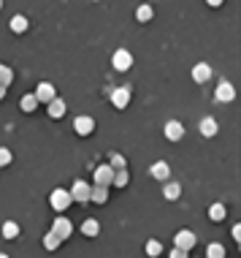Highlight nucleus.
Segmentation results:
<instances>
[{
  "label": "nucleus",
  "instance_id": "nucleus-1",
  "mask_svg": "<svg viewBox=\"0 0 241 258\" xmlns=\"http://www.w3.org/2000/svg\"><path fill=\"white\" fill-rule=\"evenodd\" d=\"M49 204H52V209H54V212H65L68 206L73 204V199H71V190H65V188L52 190V196H49Z\"/></svg>",
  "mask_w": 241,
  "mask_h": 258
},
{
  "label": "nucleus",
  "instance_id": "nucleus-2",
  "mask_svg": "<svg viewBox=\"0 0 241 258\" xmlns=\"http://www.w3.org/2000/svg\"><path fill=\"white\" fill-rule=\"evenodd\" d=\"M195 242H198V236H195L190 229L176 231V236H174V247H179V250H187V253L195 247Z\"/></svg>",
  "mask_w": 241,
  "mask_h": 258
},
{
  "label": "nucleus",
  "instance_id": "nucleus-3",
  "mask_svg": "<svg viewBox=\"0 0 241 258\" xmlns=\"http://www.w3.org/2000/svg\"><path fill=\"white\" fill-rule=\"evenodd\" d=\"M89 190H92V185H87L84 180L73 182V188H71V199L79 201V204H87L89 201Z\"/></svg>",
  "mask_w": 241,
  "mask_h": 258
},
{
  "label": "nucleus",
  "instance_id": "nucleus-4",
  "mask_svg": "<svg viewBox=\"0 0 241 258\" xmlns=\"http://www.w3.org/2000/svg\"><path fill=\"white\" fill-rule=\"evenodd\" d=\"M111 65L117 71H130V65H133V54L128 52V49H117L111 57Z\"/></svg>",
  "mask_w": 241,
  "mask_h": 258
},
{
  "label": "nucleus",
  "instance_id": "nucleus-5",
  "mask_svg": "<svg viewBox=\"0 0 241 258\" xmlns=\"http://www.w3.org/2000/svg\"><path fill=\"white\" fill-rule=\"evenodd\" d=\"M33 95H36L38 103H49V101L57 98V93H54V84H52V82H41V84L36 87V93H33Z\"/></svg>",
  "mask_w": 241,
  "mask_h": 258
},
{
  "label": "nucleus",
  "instance_id": "nucleus-6",
  "mask_svg": "<svg viewBox=\"0 0 241 258\" xmlns=\"http://www.w3.org/2000/svg\"><path fill=\"white\" fill-rule=\"evenodd\" d=\"M114 180V169L109 163H100L98 169H95V185H103V188H109Z\"/></svg>",
  "mask_w": 241,
  "mask_h": 258
},
{
  "label": "nucleus",
  "instance_id": "nucleus-7",
  "mask_svg": "<svg viewBox=\"0 0 241 258\" xmlns=\"http://www.w3.org/2000/svg\"><path fill=\"white\" fill-rule=\"evenodd\" d=\"M52 231L54 234L60 236V239H68V236L73 234V226H71V220H68V217H54V226H52Z\"/></svg>",
  "mask_w": 241,
  "mask_h": 258
},
{
  "label": "nucleus",
  "instance_id": "nucleus-8",
  "mask_svg": "<svg viewBox=\"0 0 241 258\" xmlns=\"http://www.w3.org/2000/svg\"><path fill=\"white\" fill-rule=\"evenodd\" d=\"M214 98H217L219 103H230V101L236 98V87H233L230 82H222V84L217 87V93H214Z\"/></svg>",
  "mask_w": 241,
  "mask_h": 258
},
{
  "label": "nucleus",
  "instance_id": "nucleus-9",
  "mask_svg": "<svg viewBox=\"0 0 241 258\" xmlns=\"http://www.w3.org/2000/svg\"><path fill=\"white\" fill-rule=\"evenodd\" d=\"M111 103L114 109H125V106L130 103V87H117L111 93Z\"/></svg>",
  "mask_w": 241,
  "mask_h": 258
},
{
  "label": "nucleus",
  "instance_id": "nucleus-10",
  "mask_svg": "<svg viewBox=\"0 0 241 258\" xmlns=\"http://www.w3.org/2000/svg\"><path fill=\"white\" fill-rule=\"evenodd\" d=\"M73 130H76L79 136H89L95 130V120L92 117H76L73 120Z\"/></svg>",
  "mask_w": 241,
  "mask_h": 258
},
{
  "label": "nucleus",
  "instance_id": "nucleus-11",
  "mask_svg": "<svg viewBox=\"0 0 241 258\" xmlns=\"http://www.w3.org/2000/svg\"><path fill=\"white\" fill-rule=\"evenodd\" d=\"M184 136V125L176 123V120H171V123H165V139L168 141H179Z\"/></svg>",
  "mask_w": 241,
  "mask_h": 258
},
{
  "label": "nucleus",
  "instance_id": "nucleus-12",
  "mask_svg": "<svg viewBox=\"0 0 241 258\" xmlns=\"http://www.w3.org/2000/svg\"><path fill=\"white\" fill-rule=\"evenodd\" d=\"M193 79H195L198 84L209 82V79H212V65H209V63H198V65L193 68Z\"/></svg>",
  "mask_w": 241,
  "mask_h": 258
},
{
  "label": "nucleus",
  "instance_id": "nucleus-13",
  "mask_svg": "<svg viewBox=\"0 0 241 258\" xmlns=\"http://www.w3.org/2000/svg\"><path fill=\"white\" fill-rule=\"evenodd\" d=\"M152 177H154V180H160V182H168L171 166L165 163V160H157V163H152Z\"/></svg>",
  "mask_w": 241,
  "mask_h": 258
},
{
  "label": "nucleus",
  "instance_id": "nucleus-14",
  "mask_svg": "<svg viewBox=\"0 0 241 258\" xmlns=\"http://www.w3.org/2000/svg\"><path fill=\"white\" fill-rule=\"evenodd\" d=\"M89 201H95V204H106V201H109V188L95 185V188L89 190Z\"/></svg>",
  "mask_w": 241,
  "mask_h": 258
},
{
  "label": "nucleus",
  "instance_id": "nucleus-15",
  "mask_svg": "<svg viewBox=\"0 0 241 258\" xmlns=\"http://www.w3.org/2000/svg\"><path fill=\"white\" fill-rule=\"evenodd\" d=\"M46 106H49V114H52L54 120H60L65 112H68V109H65V101H63V98H54V101H49Z\"/></svg>",
  "mask_w": 241,
  "mask_h": 258
},
{
  "label": "nucleus",
  "instance_id": "nucleus-16",
  "mask_svg": "<svg viewBox=\"0 0 241 258\" xmlns=\"http://www.w3.org/2000/svg\"><path fill=\"white\" fill-rule=\"evenodd\" d=\"M82 234L84 236H98L100 234V223L95 220V217H87V220L82 223Z\"/></svg>",
  "mask_w": 241,
  "mask_h": 258
},
{
  "label": "nucleus",
  "instance_id": "nucleus-17",
  "mask_svg": "<svg viewBox=\"0 0 241 258\" xmlns=\"http://www.w3.org/2000/svg\"><path fill=\"white\" fill-rule=\"evenodd\" d=\"M217 120H214V117H206L203 120V123H200V133H203V136H209V139H212V136H217Z\"/></svg>",
  "mask_w": 241,
  "mask_h": 258
},
{
  "label": "nucleus",
  "instance_id": "nucleus-18",
  "mask_svg": "<svg viewBox=\"0 0 241 258\" xmlns=\"http://www.w3.org/2000/svg\"><path fill=\"white\" fill-rule=\"evenodd\" d=\"M209 220L222 223V220H225V204H212V206H209Z\"/></svg>",
  "mask_w": 241,
  "mask_h": 258
},
{
  "label": "nucleus",
  "instance_id": "nucleus-19",
  "mask_svg": "<svg viewBox=\"0 0 241 258\" xmlns=\"http://www.w3.org/2000/svg\"><path fill=\"white\" fill-rule=\"evenodd\" d=\"M19 106H22V112H27V114H33L38 109V101H36V95H22V101H19Z\"/></svg>",
  "mask_w": 241,
  "mask_h": 258
},
{
  "label": "nucleus",
  "instance_id": "nucleus-20",
  "mask_svg": "<svg viewBox=\"0 0 241 258\" xmlns=\"http://www.w3.org/2000/svg\"><path fill=\"white\" fill-rule=\"evenodd\" d=\"M27 17H22V14H17V17L11 19V33H24L27 30Z\"/></svg>",
  "mask_w": 241,
  "mask_h": 258
},
{
  "label": "nucleus",
  "instance_id": "nucleus-21",
  "mask_svg": "<svg viewBox=\"0 0 241 258\" xmlns=\"http://www.w3.org/2000/svg\"><path fill=\"white\" fill-rule=\"evenodd\" d=\"M179 196H182V185H176V182H168V185H165V199H168V201H176Z\"/></svg>",
  "mask_w": 241,
  "mask_h": 258
},
{
  "label": "nucleus",
  "instance_id": "nucleus-22",
  "mask_svg": "<svg viewBox=\"0 0 241 258\" xmlns=\"http://www.w3.org/2000/svg\"><path fill=\"white\" fill-rule=\"evenodd\" d=\"M130 182V171L128 169H122V171H114V180H111V185H117V188H125Z\"/></svg>",
  "mask_w": 241,
  "mask_h": 258
},
{
  "label": "nucleus",
  "instance_id": "nucleus-23",
  "mask_svg": "<svg viewBox=\"0 0 241 258\" xmlns=\"http://www.w3.org/2000/svg\"><path fill=\"white\" fill-rule=\"evenodd\" d=\"M60 245H63V239H60V236L54 234V231H49V234L44 236V247H46V250H57Z\"/></svg>",
  "mask_w": 241,
  "mask_h": 258
},
{
  "label": "nucleus",
  "instance_id": "nucleus-24",
  "mask_svg": "<svg viewBox=\"0 0 241 258\" xmlns=\"http://www.w3.org/2000/svg\"><path fill=\"white\" fill-rule=\"evenodd\" d=\"M206 258H225V247L219 245V242L209 245V247H206Z\"/></svg>",
  "mask_w": 241,
  "mask_h": 258
},
{
  "label": "nucleus",
  "instance_id": "nucleus-25",
  "mask_svg": "<svg viewBox=\"0 0 241 258\" xmlns=\"http://www.w3.org/2000/svg\"><path fill=\"white\" fill-rule=\"evenodd\" d=\"M11 82H14V71L8 68V65H0V84H3V87H8Z\"/></svg>",
  "mask_w": 241,
  "mask_h": 258
},
{
  "label": "nucleus",
  "instance_id": "nucleus-26",
  "mask_svg": "<svg viewBox=\"0 0 241 258\" xmlns=\"http://www.w3.org/2000/svg\"><path fill=\"white\" fill-rule=\"evenodd\" d=\"M152 17H154L152 6H138V11H135V19H138V22H149Z\"/></svg>",
  "mask_w": 241,
  "mask_h": 258
},
{
  "label": "nucleus",
  "instance_id": "nucleus-27",
  "mask_svg": "<svg viewBox=\"0 0 241 258\" xmlns=\"http://www.w3.org/2000/svg\"><path fill=\"white\" fill-rule=\"evenodd\" d=\"M3 236H6V239H17L19 236V226L14 223V220H8V223L3 226Z\"/></svg>",
  "mask_w": 241,
  "mask_h": 258
},
{
  "label": "nucleus",
  "instance_id": "nucleus-28",
  "mask_svg": "<svg viewBox=\"0 0 241 258\" xmlns=\"http://www.w3.org/2000/svg\"><path fill=\"white\" fill-rule=\"evenodd\" d=\"M144 250H147V256H149V258H154V256H160V253H163V245H160L157 239H149Z\"/></svg>",
  "mask_w": 241,
  "mask_h": 258
},
{
  "label": "nucleus",
  "instance_id": "nucleus-29",
  "mask_svg": "<svg viewBox=\"0 0 241 258\" xmlns=\"http://www.w3.org/2000/svg\"><path fill=\"white\" fill-rule=\"evenodd\" d=\"M109 166H111L114 171H122V169H128V163H125V158H122V155H111Z\"/></svg>",
  "mask_w": 241,
  "mask_h": 258
},
{
  "label": "nucleus",
  "instance_id": "nucleus-30",
  "mask_svg": "<svg viewBox=\"0 0 241 258\" xmlns=\"http://www.w3.org/2000/svg\"><path fill=\"white\" fill-rule=\"evenodd\" d=\"M8 163H11V150L0 147V166H8Z\"/></svg>",
  "mask_w": 241,
  "mask_h": 258
},
{
  "label": "nucleus",
  "instance_id": "nucleus-31",
  "mask_svg": "<svg viewBox=\"0 0 241 258\" xmlns=\"http://www.w3.org/2000/svg\"><path fill=\"white\" fill-rule=\"evenodd\" d=\"M171 258H187V250H179V247H174V250H171Z\"/></svg>",
  "mask_w": 241,
  "mask_h": 258
},
{
  "label": "nucleus",
  "instance_id": "nucleus-32",
  "mask_svg": "<svg viewBox=\"0 0 241 258\" xmlns=\"http://www.w3.org/2000/svg\"><path fill=\"white\" fill-rule=\"evenodd\" d=\"M230 234H233L236 242H239V239H241V226H233V231H230Z\"/></svg>",
  "mask_w": 241,
  "mask_h": 258
},
{
  "label": "nucleus",
  "instance_id": "nucleus-33",
  "mask_svg": "<svg viewBox=\"0 0 241 258\" xmlns=\"http://www.w3.org/2000/svg\"><path fill=\"white\" fill-rule=\"evenodd\" d=\"M206 3H209V6H212V8H217V6H222V0H206Z\"/></svg>",
  "mask_w": 241,
  "mask_h": 258
},
{
  "label": "nucleus",
  "instance_id": "nucleus-34",
  "mask_svg": "<svg viewBox=\"0 0 241 258\" xmlns=\"http://www.w3.org/2000/svg\"><path fill=\"white\" fill-rule=\"evenodd\" d=\"M6 98V87H3V84H0V101Z\"/></svg>",
  "mask_w": 241,
  "mask_h": 258
},
{
  "label": "nucleus",
  "instance_id": "nucleus-35",
  "mask_svg": "<svg viewBox=\"0 0 241 258\" xmlns=\"http://www.w3.org/2000/svg\"><path fill=\"white\" fill-rule=\"evenodd\" d=\"M0 8H3V0H0Z\"/></svg>",
  "mask_w": 241,
  "mask_h": 258
},
{
  "label": "nucleus",
  "instance_id": "nucleus-36",
  "mask_svg": "<svg viewBox=\"0 0 241 258\" xmlns=\"http://www.w3.org/2000/svg\"><path fill=\"white\" fill-rule=\"evenodd\" d=\"M0 258H8V256H0Z\"/></svg>",
  "mask_w": 241,
  "mask_h": 258
}]
</instances>
